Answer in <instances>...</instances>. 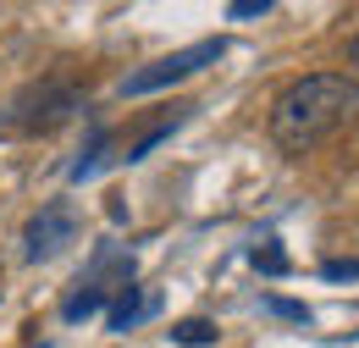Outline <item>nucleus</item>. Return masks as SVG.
<instances>
[{"mask_svg": "<svg viewBox=\"0 0 359 348\" xmlns=\"http://www.w3.org/2000/svg\"><path fill=\"white\" fill-rule=\"evenodd\" d=\"M354 111H359V83L354 78L310 72V78H299V83H287L276 94V105H271V138H276V149L304 155L320 138H332Z\"/></svg>", "mask_w": 359, "mask_h": 348, "instance_id": "f257e3e1", "label": "nucleus"}, {"mask_svg": "<svg viewBox=\"0 0 359 348\" xmlns=\"http://www.w3.org/2000/svg\"><path fill=\"white\" fill-rule=\"evenodd\" d=\"M320 276H332V282H343V276H359V260H332Z\"/></svg>", "mask_w": 359, "mask_h": 348, "instance_id": "1a4fd4ad", "label": "nucleus"}, {"mask_svg": "<svg viewBox=\"0 0 359 348\" xmlns=\"http://www.w3.org/2000/svg\"><path fill=\"white\" fill-rule=\"evenodd\" d=\"M72 111H83L78 88L45 83V88H28V94L11 105V128H22V133H50V128H61Z\"/></svg>", "mask_w": 359, "mask_h": 348, "instance_id": "7ed1b4c3", "label": "nucleus"}, {"mask_svg": "<svg viewBox=\"0 0 359 348\" xmlns=\"http://www.w3.org/2000/svg\"><path fill=\"white\" fill-rule=\"evenodd\" d=\"M105 293H111V288H100V282H89L83 293H72V299L61 304V315H67V321H89V315H100V309H105Z\"/></svg>", "mask_w": 359, "mask_h": 348, "instance_id": "423d86ee", "label": "nucleus"}, {"mask_svg": "<svg viewBox=\"0 0 359 348\" xmlns=\"http://www.w3.org/2000/svg\"><path fill=\"white\" fill-rule=\"evenodd\" d=\"M222 55H226V39H199V44H188V50H172L166 61L133 72V78L122 83V94H155V88H166V83H182V78H194L199 67H210V61H222Z\"/></svg>", "mask_w": 359, "mask_h": 348, "instance_id": "f03ea898", "label": "nucleus"}, {"mask_svg": "<svg viewBox=\"0 0 359 348\" xmlns=\"http://www.w3.org/2000/svg\"><path fill=\"white\" fill-rule=\"evenodd\" d=\"M260 11H271L266 0H238V6H232V11H226V17H260Z\"/></svg>", "mask_w": 359, "mask_h": 348, "instance_id": "9d476101", "label": "nucleus"}, {"mask_svg": "<svg viewBox=\"0 0 359 348\" xmlns=\"http://www.w3.org/2000/svg\"><path fill=\"white\" fill-rule=\"evenodd\" d=\"M172 343H188V348L216 343V321H177V326H172Z\"/></svg>", "mask_w": 359, "mask_h": 348, "instance_id": "0eeeda50", "label": "nucleus"}, {"mask_svg": "<svg viewBox=\"0 0 359 348\" xmlns=\"http://www.w3.org/2000/svg\"><path fill=\"white\" fill-rule=\"evenodd\" d=\"M255 265H260V271H271V276H282V271H287V260H282L276 249H255Z\"/></svg>", "mask_w": 359, "mask_h": 348, "instance_id": "6e6552de", "label": "nucleus"}, {"mask_svg": "<svg viewBox=\"0 0 359 348\" xmlns=\"http://www.w3.org/2000/svg\"><path fill=\"white\" fill-rule=\"evenodd\" d=\"M72 232H78V210H72L67 199H55V205H45L39 216L28 221V249H22V255H28V260H50Z\"/></svg>", "mask_w": 359, "mask_h": 348, "instance_id": "20e7f679", "label": "nucleus"}, {"mask_svg": "<svg viewBox=\"0 0 359 348\" xmlns=\"http://www.w3.org/2000/svg\"><path fill=\"white\" fill-rule=\"evenodd\" d=\"M348 67H354V72H359V39L348 44Z\"/></svg>", "mask_w": 359, "mask_h": 348, "instance_id": "9b49d317", "label": "nucleus"}, {"mask_svg": "<svg viewBox=\"0 0 359 348\" xmlns=\"http://www.w3.org/2000/svg\"><path fill=\"white\" fill-rule=\"evenodd\" d=\"M149 309H155V299H144L138 288H128V282H122V288H116V299H111V309H105V326H111V332H128V326H133V321H144Z\"/></svg>", "mask_w": 359, "mask_h": 348, "instance_id": "39448f33", "label": "nucleus"}]
</instances>
